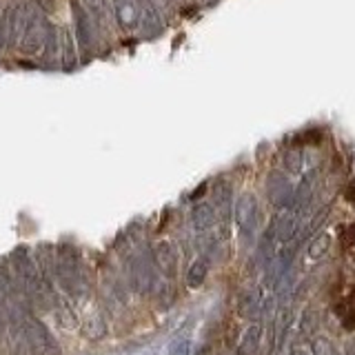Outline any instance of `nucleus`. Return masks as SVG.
Listing matches in <instances>:
<instances>
[{
  "instance_id": "nucleus-1",
  "label": "nucleus",
  "mask_w": 355,
  "mask_h": 355,
  "mask_svg": "<svg viewBox=\"0 0 355 355\" xmlns=\"http://www.w3.org/2000/svg\"><path fill=\"white\" fill-rule=\"evenodd\" d=\"M49 36H51L49 20L44 18L42 14H38V11L31 9L27 27H25V31H22V36H20V49H22V53L33 55V53L42 51L44 47H47Z\"/></svg>"
},
{
  "instance_id": "nucleus-2",
  "label": "nucleus",
  "mask_w": 355,
  "mask_h": 355,
  "mask_svg": "<svg viewBox=\"0 0 355 355\" xmlns=\"http://www.w3.org/2000/svg\"><path fill=\"white\" fill-rule=\"evenodd\" d=\"M29 16H31V7L27 3H18L16 7H11L7 11V18L3 20V25H5V40H9V42L20 40L22 31H25V27H27Z\"/></svg>"
},
{
  "instance_id": "nucleus-3",
  "label": "nucleus",
  "mask_w": 355,
  "mask_h": 355,
  "mask_svg": "<svg viewBox=\"0 0 355 355\" xmlns=\"http://www.w3.org/2000/svg\"><path fill=\"white\" fill-rule=\"evenodd\" d=\"M114 11H116L118 25L125 31H131V29L138 27V22H140V3L138 0H116Z\"/></svg>"
},
{
  "instance_id": "nucleus-4",
  "label": "nucleus",
  "mask_w": 355,
  "mask_h": 355,
  "mask_svg": "<svg viewBox=\"0 0 355 355\" xmlns=\"http://www.w3.org/2000/svg\"><path fill=\"white\" fill-rule=\"evenodd\" d=\"M138 3H140V22H138V27L142 29V33H147V36L160 33L162 20H160L158 9H155V3H153V0H138Z\"/></svg>"
},
{
  "instance_id": "nucleus-5",
  "label": "nucleus",
  "mask_w": 355,
  "mask_h": 355,
  "mask_svg": "<svg viewBox=\"0 0 355 355\" xmlns=\"http://www.w3.org/2000/svg\"><path fill=\"white\" fill-rule=\"evenodd\" d=\"M85 7L96 16H105L109 9V0H83Z\"/></svg>"
},
{
  "instance_id": "nucleus-6",
  "label": "nucleus",
  "mask_w": 355,
  "mask_h": 355,
  "mask_svg": "<svg viewBox=\"0 0 355 355\" xmlns=\"http://www.w3.org/2000/svg\"><path fill=\"white\" fill-rule=\"evenodd\" d=\"M286 166L291 171H300V169H302V153H300V151L286 153Z\"/></svg>"
},
{
  "instance_id": "nucleus-7",
  "label": "nucleus",
  "mask_w": 355,
  "mask_h": 355,
  "mask_svg": "<svg viewBox=\"0 0 355 355\" xmlns=\"http://www.w3.org/2000/svg\"><path fill=\"white\" fill-rule=\"evenodd\" d=\"M211 218H214V214H211V209L209 207H198L196 209V220H198V225L200 227H207Z\"/></svg>"
},
{
  "instance_id": "nucleus-8",
  "label": "nucleus",
  "mask_w": 355,
  "mask_h": 355,
  "mask_svg": "<svg viewBox=\"0 0 355 355\" xmlns=\"http://www.w3.org/2000/svg\"><path fill=\"white\" fill-rule=\"evenodd\" d=\"M327 247H329V236L318 238V240H315V244H313V249H311V258H315L318 251H320V253H322V251H327Z\"/></svg>"
},
{
  "instance_id": "nucleus-9",
  "label": "nucleus",
  "mask_w": 355,
  "mask_h": 355,
  "mask_svg": "<svg viewBox=\"0 0 355 355\" xmlns=\"http://www.w3.org/2000/svg\"><path fill=\"white\" fill-rule=\"evenodd\" d=\"M342 240H344V247H355V225H351V227L344 229Z\"/></svg>"
},
{
  "instance_id": "nucleus-10",
  "label": "nucleus",
  "mask_w": 355,
  "mask_h": 355,
  "mask_svg": "<svg viewBox=\"0 0 355 355\" xmlns=\"http://www.w3.org/2000/svg\"><path fill=\"white\" fill-rule=\"evenodd\" d=\"M347 200L349 202H355V184L349 187V191H347Z\"/></svg>"
},
{
  "instance_id": "nucleus-11",
  "label": "nucleus",
  "mask_w": 355,
  "mask_h": 355,
  "mask_svg": "<svg viewBox=\"0 0 355 355\" xmlns=\"http://www.w3.org/2000/svg\"><path fill=\"white\" fill-rule=\"evenodd\" d=\"M3 42H5V25H3V20H0V47H3Z\"/></svg>"
}]
</instances>
